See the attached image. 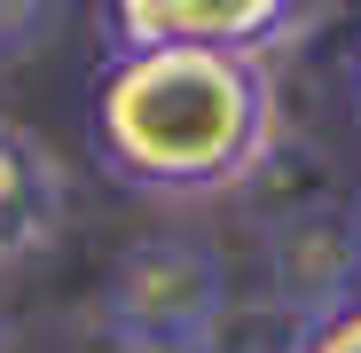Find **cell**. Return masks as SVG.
I'll return each mask as SVG.
<instances>
[{"mask_svg": "<svg viewBox=\"0 0 361 353\" xmlns=\"http://www.w3.org/2000/svg\"><path fill=\"white\" fill-rule=\"evenodd\" d=\"M275 87L259 55L228 47H118L94 79L102 173L149 197H212L267 165Z\"/></svg>", "mask_w": 361, "mask_h": 353, "instance_id": "6da1fadb", "label": "cell"}, {"mask_svg": "<svg viewBox=\"0 0 361 353\" xmlns=\"http://www.w3.org/2000/svg\"><path fill=\"white\" fill-rule=\"evenodd\" d=\"M228 314V275L189 235H142L102 283V322L134 353H204Z\"/></svg>", "mask_w": 361, "mask_h": 353, "instance_id": "7a4b0ae2", "label": "cell"}, {"mask_svg": "<svg viewBox=\"0 0 361 353\" xmlns=\"http://www.w3.org/2000/svg\"><path fill=\"white\" fill-rule=\"evenodd\" d=\"M275 290L283 306L298 314V330H314L322 314L361 299V220L353 204H298L275 220V244H267Z\"/></svg>", "mask_w": 361, "mask_h": 353, "instance_id": "3957f363", "label": "cell"}, {"mask_svg": "<svg viewBox=\"0 0 361 353\" xmlns=\"http://www.w3.org/2000/svg\"><path fill=\"white\" fill-rule=\"evenodd\" d=\"M298 24V0H110L118 47H228L267 55Z\"/></svg>", "mask_w": 361, "mask_h": 353, "instance_id": "277c9868", "label": "cell"}, {"mask_svg": "<svg viewBox=\"0 0 361 353\" xmlns=\"http://www.w3.org/2000/svg\"><path fill=\"white\" fill-rule=\"evenodd\" d=\"M55 220H63V173H55V157L16 134V126H0V259H32Z\"/></svg>", "mask_w": 361, "mask_h": 353, "instance_id": "5b68a950", "label": "cell"}, {"mask_svg": "<svg viewBox=\"0 0 361 353\" xmlns=\"http://www.w3.org/2000/svg\"><path fill=\"white\" fill-rule=\"evenodd\" d=\"M298 353H361V299L322 314L314 330H298Z\"/></svg>", "mask_w": 361, "mask_h": 353, "instance_id": "8992f818", "label": "cell"}, {"mask_svg": "<svg viewBox=\"0 0 361 353\" xmlns=\"http://www.w3.org/2000/svg\"><path fill=\"white\" fill-rule=\"evenodd\" d=\"M39 8H47V0H0V39H24Z\"/></svg>", "mask_w": 361, "mask_h": 353, "instance_id": "52a82bcc", "label": "cell"}, {"mask_svg": "<svg viewBox=\"0 0 361 353\" xmlns=\"http://www.w3.org/2000/svg\"><path fill=\"white\" fill-rule=\"evenodd\" d=\"M0 353H8V322H0Z\"/></svg>", "mask_w": 361, "mask_h": 353, "instance_id": "ba28073f", "label": "cell"}, {"mask_svg": "<svg viewBox=\"0 0 361 353\" xmlns=\"http://www.w3.org/2000/svg\"><path fill=\"white\" fill-rule=\"evenodd\" d=\"M353 220H361V204H353Z\"/></svg>", "mask_w": 361, "mask_h": 353, "instance_id": "9c48e42d", "label": "cell"}, {"mask_svg": "<svg viewBox=\"0 0 361 353\" xmlns=\"http://www.w3.org/2000/svg\"><path fill=\"white\" fill-rule=\"evenodd\" d=\"M290 353H298V345H290Z\"/></svg>", "mask_w": 361, "mask_h": 353, "instance_id": "30bf717a", "label": "cell"}]
</instances>
